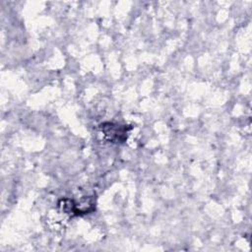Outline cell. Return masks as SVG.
<instances>
[{"instance_id":"obj_1","label":"cell","mask_w":252,"mask_h":252,"mask_svg":"<svg viewBox=\"0 0 252 252\" xmlns=\"http://www.w3.org/2000/svg\"><path fill=\"white\" fill-rule=\"evenodd\" d=\"M100 128H101V131L104 133V135L111 141L122 142L127 137L126 134H127L128 128L125 126H121L113 123H104L100 125Z\"/></svg>"}]
</instances>
